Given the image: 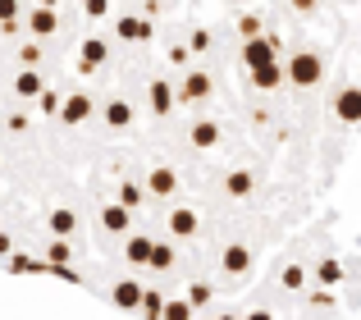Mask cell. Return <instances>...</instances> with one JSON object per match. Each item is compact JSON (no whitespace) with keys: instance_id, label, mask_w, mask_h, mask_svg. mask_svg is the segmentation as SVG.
<instances>
[{"instance_id":"cell-1","label":"cell","mask_w":361,"mask_h":320,"mask_svg":"<svg viewBox=\"0 0 361 320\" xmlns=\"http://www.w3.org/2000/svg\"><path fill=\"white\" fill-rule=\"evenodd\" d=\"M288 78H293V87H316V82L325 78V60H320L316 51H298L288 60Z\"/></svg>"},{"instance_id":"cell-2","label":"cell","mask_w":361,"mask_h":320,"mask_svg":"<svg viewBox=\"0 0 361 320\" xmlns=\"http://www.w3.org/2000/svg\"><path fill=\"white\" fill-rule=\"evenodd\" d=\"M329 115L338 119V124H361V87L357 82H348V87H338L334 92V101H329Z\"/></svg>"},{"instance_id":"cell-3","label":"cell","mask_w":361,"mask_h":320,"mask_svg":"<svg viewBox=\"0 0 361 320\" xmlns=\"http://www.w3.org/2000/svg\"><path fill=\"white\" fill-rule=\"evenodd\" d=\"M110 302H115L119 312H142V302H147V288H142L137 279H115V288H110Z\"/></svg>"},{"instance_id":"cell-4","label":"cell","mask_w":361,"mask_h":320,"mask_svg":"<svg viewBox=\"0 0 361 320\" xmlns=\"http://www.w3.org/2000/svg\"><path fill=\"white\" fill-rule=\"evenodd\" d=\"M165 229H169V238H192V233L202 229V220H197L192 206H174V211L165 215Z\"/></svg>"},{"instance_id":"cell-5","label":"cell","mask_w":361,"mask_h":320,"mask_svg":"<svg viewBox=\"0 0 361 320\" xmlns=\"http://www.w3.org/2000/svg\"><path fill=\"white\" fill-rule=\"evenodd\" d=\"M215 92V82H211V73H202V69H192L183 82H178V101L183 106H192V101H206Z\"/></svg>"},{"instance_id":"cell-6","label":"cell","mask_w":361,"mask_h":320,"mask_svg":"<svg viewBox=\"0 0 361 320\" xmlns=\"http://www.w3.org/2000/svg\"><path fill=\"white\" fill-rule=\"evenodd\" d=\"M252 261H256V252L247 247V242H229V247H224V257H220V266H224V275H247V270H252Z\"/></svg>"},{"instance_id":"cell-7","label":"cell","mask_w":361,"mask_h":320,"mask_svg":"<svg viewBox=\"0 0 361 320\" xmlns=\"http://www.w3.org/2000/svg\"><path fill=\"white\" fill-rule=\"evenodd\" d=\"M151 257H156V238H151V233H133V238L123 242V261H128V266H151Z\"/></svg>"},{"instance_id":"cell-8","label":"cell","mask_w":361,"mask_h":320,"mask_svg":"<svg viewBox=\"0 0 361 320\" xmlns=\"http://www.w3.org/2000/svg\"><path fill=\"white\" fill-rule=\"evenodd\" d=\"M188 142H192L197 152H215V147H220V124H215V119H197V124L188 128Z\"/></svg>"},{"instance_id":"cell-9","label":"cell","mask_w":361,"mask_h":320,"mask_svg":"<svg viewBox=\"0 0 361 320\" xmlns=\"http://www.w3.org/2000/svg\"><path fill=\"white\" fill-rule=\"evenodd\" d=\"M178 192V174L169 165H156L147 174V197H174Z\"/></svg>"},{"instance_id":"cell-10","label":"cell","mask_w":361,"mask_h":320,"mask_svg":"<svg viewBox=\"0 0 361 320\" xmlns=\"http://www.w3.org/2000/svg\"><path fill=\"white\" fill-rule=\"evenodd\" d=\"M46 229L55 233V242L73 238V233H78V211H69V206H55V211H51V220H46Z\"/></svg>"},{"instance_id":"cell-11","label":"cell","mask_w":361,"mask_h":320,"mask_svg":"<svg viewBox=\"0 0 361 320\" xmlns=\"http://www.w3.org/2000/svg\"><path fill=\"white\" fill-rule=\"evenodd\" d=\"M243 60L247 69H265V64H274V42H265V37H256V42H243Z\"/></svg>"},{"instance_id":"cell-12","label":"cell","mask_w":361,"mask_h":320,"mask_svg":"<svg viewBox=\"0 0 361 320\" xmlns=\"http://www.w3.org/2000/svg\"><path fill=\"white\" fill-rule=\"evenodd\" d=\"M97 110V101L87 97V92H73V97H64V110H60V119L64 124H82V119Z\"/></svg>"},{"instance_id":"cell-13","label":"cell","mask_w":361,"mask_h":320,"mask_svg":"<svg viewBox=\"0 0 361 320\" xmlns=\"http://www.w3.org/2000/svg\"><path fill=\"white\" fill-rule=\"evenodd\" d=\"M27 27H32V37H51L60 27V14L51 5H37V9H27Z\"/></svg>"},{"instance_id":"cell-14","label":"cell","mask_w":361,"mask_h":320,"mask_svg":"<svg viewBox=\"0 0 361 320\" xmlns=\"http://www.w3.org/2000/svg\"><path fill=\"white\" fill-rule=\"evenodd\" d=\"M14 92L23 101H32V97H46V78H42V69H18V78H14Z\"/></svg>"},{"instance_id":"cell-15","label":"cell","mask_w":361,"mask_h":320,"mask_svg":"<svg viewBox=\"0 0 361 320\" xmlns=\"http://www.w3.org/2000/svg\"><path fill=\"white\" fill-rule=\"evenodd\" d=\"M252 187H256V174H252V169H233V174H224V197H233V202L252 197Z\"/></svg>"},{"instance_id":"cell-16","label":"cell","mask_w":361,"mask_h":320,"mask_svg":"<svg viewBox=\"0 0 361 320\" xmlns=\"http://www.w3.org/2000/svg\"><path fill=\"white\" fill-rule=\"evenodd\" d=\"M128 224H133V211H123L119 202L101 206V229L106 233H128Z\"/></svg>"},{"instance_id":"cell-17","label":"cell","mask_w":361,"mask_h":320,"mask_svg":"<svg viewBox=\"0 0 361 320\" xmlns=\"http://www.w3.org/2000/svg\"><path fill=\"white\" fill-rule=\"evenodd\" d=\"M101 119H106L110 128H128V124H133V106H128L123 97H110L106 106H101Z\"/></svg>"},{"instance_id":"cell-18","label":"cell","mask_w":361,"mask_h":320,"mask_svg":"<svg viewBox=\"0 0 361 320\" xmlns=\"http://www.w3.org/2000/svg\"><path fill=\"white\" fill-rule=\"evenodd\" d=\"M343 275H348L343 261H334V257H325V261L316 266V284H320V288H329V293H334V288L343 284Z\"/></svg>"},{"instance_id":"cell-19","label":"cell","mask_w":361,"mask_h":320,"mask_svg":"<svg viewBox=\"0 0 361 320\" xmlns=\"http://www.w3.org/2000/svg\"><path fill=\"white\" fill-rule=\"evenodd\" d=\"M147 97H151V110H156V115H169V110H174V97H178V92H169V82H165V78H151Z\"/></svg>"},{"instance_id":"cell-20","label":"cell","mask_w":361,"mask_h":320,"mask_svg":"<svg viewBox=\"0 0 361 320\" xmlns=\"http://www.w3.org/2000/svg\"><path fill=\"white\" fill-rule=\"evenodd\" d=\"M106 55H110V46L101 42V37H87V42H82V69H97V64H106Z\"/></svg>"},{"instance_id":"cell-21","label":"cell","mask_w":361,"mask_h":320,"mask_svg":"<svg viewBox=\"0 0 361 320\" xmlns=\"http://www.w3.org/2000/svg\"><path fill=\"white\" fill-rule=\"evenodd\" d=\"M279 284L288 288V293H302V288H307V266H302V261H288L283 275H279Z\"/></svg>"},{"instance_id":"cell-22","label":"cell","mask_w":361,"mask_h":320,"mask_svg":"<svg viewBox=\"0 0 361 320\" xmlns=\"http://www.w3.org/2000/svg\"><path fill=\"white\" fill-rule=\"evenodd\" d=\"M165 312H169V297L160 293V288H147V302H142V316H147V320H165Z\"/></svg>"},{"instance_id":"cell-23","label":"cell","mask_w":361,"mask_h":320,"mask_svg":"<svg viewBox=\"0 0 361 320\" xmlns=\"http://www.w3.org/2000/svg\"><path fill=\"white\" fill-rule=\"evenodd\" d=\"M252 82H256L261 92H274V87L283 82V69H279V64H265V69H256V73H252Z\"/></svg>"},{"instance_id":"cell-24","label":"cell","mask_w":361,"mask_h":320,"mask_svg":"<svg viewBox=\"0 0 361 320\" xmlns=\"http://www.w3.org/2000/svg\"><path fill=\"white\" fill-rule=\"evenodd\" d=\"M142 197H147V183H119V206L123 211H137Z\"/></svg>"},{"instance_id":"cell-25","label":"cell","mask_w":361,"mask_h":320,"mask_svg":"<svg viewBox=\"0 0 361 320\" xmlns=\"http://www.w3.org/2000/svg\"><path fill=\"white\" fill-rule=\"evenodd\" d=\"M211 297H215V288H211V284H202V279H197V284H188V307H192V312L211 307Z\"/></svg>"},{"instance_id":"cell-26","label":"cell","mask_w":361,"mask_h":320,"mask_svg":"<svg viewBox=\"0 0 361 320\" xmlns=\"http://www.w3.org/2000/svg\"><path fill=\"white\" fill-rule=\"evenodd\" d=\"M174 261H178L174 242H156V257H151V270H174Z\"/></svg>"},{"instance_id":"cell-27","label":"cell","mask_w":361,"mask_h":320,"mask_svg":"<svg viewBox=\"0 0 361 320\" xmlns=\"http://www.w3.org/2000/svg\"><path fill=\"white\" fill-rule=\"evenodd\" d=\"M165 320H192V307H188V297H169Z\"/></svg>"},{"instance_id":"cell-28","label":"cell","mask_w":361,"mask_h":320,"mask_svg":"<svg viewBox=\"0 0 361 320\" xmlns=\"http://www.w3.org/2000/svg\"><path fill=\"white\" fill-rule=\"evenodd\" d=\"M119 37H147V23H137V18H123V23H119Z\"/></svg>"},{"instance_id":"cell-29","label":"cell","mask_w":361,"mask_h":320,"mask_svg":"<svg viewBox=\"0 0 361 320\" xmlns=\"http://www.w3.org/2000/svg\"><path fill=\"white\" fill-rule=\"evenodd\" d=\"M46 257H51L55 266H64V261H69L73 252H69V242H51V252H46Z\"/></svg>"},{"instance_id":"cell-30","label":"cell","mask_w":361,"mask_h":320,"mask_svg":"<svg viewBox=\"0 0 361 320\" xmlns=\"http://www.w3.org/2000/svg\"><path fill=\"white\" fill-rule=\"evenodd\" d=\"M37 60H42V46L27 42V46H23V69H37Z\"/></svg>"},{"instance_id":"cell-31","label":"cell","mask_w":361,"mask_h":320,"mask_svg":"<svg viewBox=\"0 0 361 320\" xmlns=\"http://www.w3.org/2000/svg\"><path fill=\"white\" fill-rule=\"evenodd\" d=\"M14 18H18V5H14V0H0V23H14Z\"/></svg>"},{"instance_id":"cell-32","label":"cell","mask_w":361,"mask_h":320,"mask_svg":"<svg viewBox=\"0 0 361 320\" xmlns=\"http://www.w3.org/2000/svg\"><path fill=\"white\" fill-rule=\"evenodd\" d=\"M311 307H320V312L334 307V293H329V288H316V293H311Z\"/></svg>"},{"instance_id":"cell-33","label":"cell","mask_w":361,"mask_h":320,"mask_svg":"<svg viewBox=\"0 0 361 320\" xmlns=\"http://www.w3.org/2000/svg\"><path fill=\"white\" fill-rule=\"evenodd\" d=\"M42 110H46V115H60V110H64V101L55 97V92H46V97H42Z\"/></svg>"},{"instance_id":"cell-34","label":"cell","mask_w":361,"mask_h":320,"mask_svg":"<svg viewBox=\"0 0 361 320\" xmlns=\"http://www.w3.org/2000/svg\"><path fill=\"white\" fill-rule=\"evenodd\" d=\"M188 46H192V51H206V46H211V32H206V27H197V32H192V42H188Z\"/></svg>"},{"instance_id":"cell-35","label":"cell","mask_w":361,"mask_h":320,"mask_svg":"<svg viewBox=\"0 0 361 320\" xmlns=\"http://www.w3.org/2000/svg\"><path fill=\"white\" fill-rule=\"evenodd\" d=\"M9 252H14V238H9V233L0 229V257H9Z\"/></svg>"},{"instance_id":"cell-36","label":"cell","mask_w":361,"mask_h":320,"mask_svg":"<svg viewBox=\"0 0 361 320\" xmlns=\"http://www.w3.org/2000/svg\"><path fill=\"white\" fill-rule=\"evenodd\" d=\"M243 320H274V316H270V312H265V307H256V312H247Z\"/></svg>"},{"instance_id":"cell-37","label":"cell","mask_w":361,"mask_h":320,"mask_svg":"<svg viewBox=\"0 0 361 320\" xmlns=\"http://www.w3.org/2000/svg\"><path fill=\"white\" fill-rule=\"evenodd\" d=\"M211 320H243V316H233V312H220V316H211Z\"/></svg>"}]
</instances>
